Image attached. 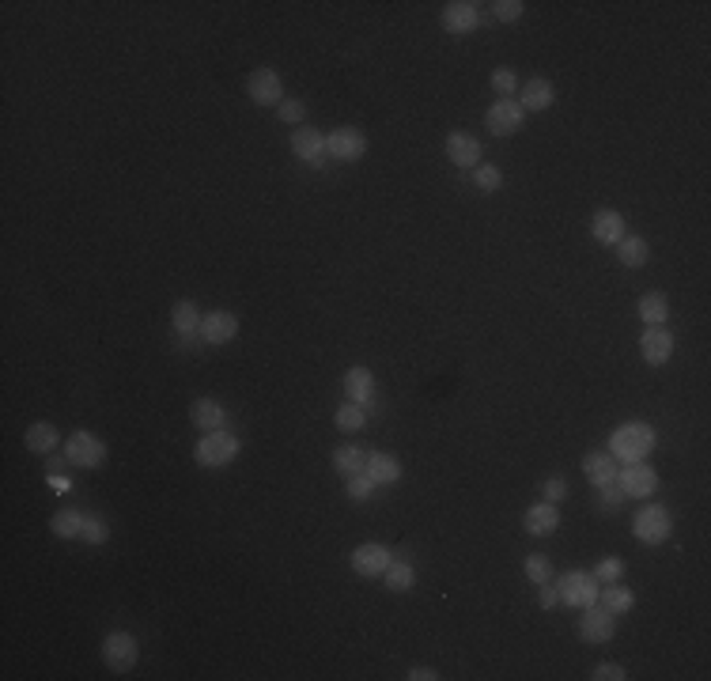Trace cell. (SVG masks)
I'll return each instance as SVG.
<instances>
[{"label":"cell","instance_id":"30bf717a","mask_svg":"<svg viewBox=\"0 0 711 681\" xmlns=\"http://www.w3.org/2000/svg\"><path fill=\"white\" fill-rule=\"evenodd\" d=\"M526 110L515 103V98H496V103L485 110V129L492 137H515L522 129Z\"/></svg>","mask_w":711,"mask_h":681},{"label":"cell","instance_id":"8fae6325","mask_svg":"<svg viewBox=\"0 0 711 681\" xmlns=\"http://www.w3.org/2000/svg\"><path fill=\"white\" fill-rule=\"evenodd\" d=\"M617 489L624 492V500H647V496L658 492V473L644 462H628L617 473Z\"/></svg>","mask_w":711,"mask_h":681},{"label":"cell","instance_id":"cb8c5ba5","mask_svg":"<svg viewBox=\"0 0 711 681\" xmlns=\"http://www.w3.org/2000/svg\"><path fill=\"white\" fill-rule=\"evenodd\" d=\"M552 98H556V88L549 80H541V76H533V80H526L519 88V107L522 110H533V114H541L552 107Z\"/></svg>","mask_w":711,"mask_h":681},{"label":"cell","instance_id":"9c48e42d","mask_svg":"<svg viewBox=\"0 0 711 681\" xmlns=\"http://www.w3.org/2000/svg\"><path fill=\"white\" fill-rule=\"evenodd\" d=\"M617 633V617L605 610V605H582V617H579V640L582 644H609Z\"/></svg>","mask_w":711,"mask_h":681},{"label":"cell","instance_id":"74e56055","mask_svg":"<svg viewBox=\"0 0 711 681\" xmlns=\"http://www.w3.org/2000/svg\"><path fill=\"white\" fill-rule=\"evenodd\" d=\"M492 91L500 95V98H515V91H519V76H515V68H496L492 72Z\"/></svg>","mask_w":711,"mask_h":681},{"label":"cell","instance_id":"277c9868","mask_svg":"<svg viewBox=\"0 0 711 681\" xmlns=\"http://www.w3.org/2000/svg\"><path fill=\"white\" fill-rule=\"evenodd\" d=\"M140 659V644L133 633H125V628H114V633L103 636V663L114 670V674H129Z\"/></svg>","mask_w":711,"mask_h":681},{"label":"cell","instance_id":"603a6c76","mask_svg":"<svg viewBox=\"0 0 711 681\" xmlns=\"http://www.w3.org/2000/svg\"><path fill=\"white\" fill-rule=\"evenodd\" d=\"M591 235L598 242H605V246H617L624 239V216L617 209H598L591 216Z\"/></svg>","mask_w":711,"mask_h":681},{"label":"cell","instance_id":"8d00e7d4","mask_svg":"<svg viewBox=\"0 0 711 681\" xmlns=\"http://www.w3.org/2000/svg\"><path fill=\"white\" fill-rule=\"evenodd\" d=\"M591 575L598 579V583H621V579H624V561L621 557H602Z\"/></svg>","mask_w":711,"mask_h":681},{"label":"cell","instance_id":"60d3db41","mask_svg":"<svg viewBox=\"0 0 711 681\" xmlns=\"http://www.w3.org/2000/svg\"><path fill=\"white\" fill-rule=\"evenodd\" d=\"M276 114H281V121H288V125H303V118H307V107H303V98H284L281 107H276Z\"/></svg>","mask_w":711,"mask_h":681},{"label":"cell","instance_id":"d590c367","mask_svg":"<svg viewBox=\"0 0 711 681\" xmlns=\"http://www.w3.org/2000/svg\"><path fill=\"white\" fill-rule=\"evenodd\" d=\"M345 481H348V485H345V496H348L352 503H367V500L375 496V489H378V485L371 481V477H367V473H356V477H345Z\"/></svg>","mask_w":711,"mask_h":681},{"label":"cell","instance_id":"d6a6232c","mask_svg":"<svg viewBox=\"0 0 711 681\" xmlns=\"http://www.w3.org/2000/svg\"><path fill=\"white\" fill-rule=\"evenodd\" d=\"M334 424L341 428V432H360V428L367 424V409L356 406V401H345V406L334 413Z\"/></svg>","mask_w":711,"mask_h":681},{"label":"cell","instance_id":"bcb514c9","mask_svg":"<svg viewBox=\"0 0 711 681\" xmlns=\"http://www.w3.org/2000/svg\"><path fill=\"white\" fill-rule=\"evenodd\" d=\"M405 677H409V681H436L439 674L436 670H431V666H413L409 674H405Z\"/></svg>","mask_w":711,"mask_h":681},{"label":"cell","instance_id":"b9f144b4","mask_svg":"<svg viewBox=\"0 0 711 681\" xmlns=\"http://www.w3.org/2000/svg\"><path fill=\"white\" fill-rule=\"evenodd\" d=\"M522 12H526L522 0H496V5H492V15L500 23H515V19H522Z\"/></svg>","mask_w":711,"mask_h":681},{"label":"cell","instance_id":"7402d4cb","mask_svg":"<svg viewBox=\"0 0 711 681\" xmlns=\"http://www.w3.org/2000/svg\"><path fill=\"white\" fill-rule=\"evenodd\" d=\"M345 397L367 409L371 401H375V375H371L367 367H360V364L348 367V371H345Z\"/></svg>","mask_w":711,"mask_h":681},{"label":"cell","instance_id":"3957f363","mask_svg":"<svg viewBox=\"0 0 711 681\" xmlns=\"http://www.w3.org/2000/svg\"><path fill=\"white\" fill-rule=\"evenodd\" d=\"M632 534L644 545H663L674 534V519L663 503H644V508L632 515Z\"/></svg>","mask_w":711,"mask_h":681},{"label":"cell","instance_id":"f6af8a7d","mask_svg":"<svg viewBox=\"0 0 711 681\" xmlns=\"http://www.w3.org/2000/svg\"><path fill=\"white\" fill-rule=\"evenodd\" d=\"M538 598H541V610H552L556 602H561V594H556V583L549 579V583H538Z\"/></svg>","mask_w":711,"mask_h":681},{"label":"cell","instance_id":"7bdbcfd3","mask_svg":"<svg viewBox=\"0 0 711 681\" xmlns=\"http://www.w3.org/2000/svg\"><path fill=\"white\" fill-rule=\"evenodd\" d=\"M621 503H624V492L617 489V481H613V485H602V489H598V508H602V511H617Z\"/></svg>","mask_w":711,"mask_h":681},{"label":"cell","instance_id":"83f0119b","mask_svg":"<svg viewBox=\"0 0 711 681\" xmlns=\"http://www.w3.org/2000/svg\"><path fill=\"white\" fill-rule=\"evenodd\" d=\"M334 469H337L341 477L364 473V469H367V450L356 447V443H341V447L334 450Z\"/></svg>","mask_w":711,"mask_h":681},{"label":"cell","instance_id":"ab89813d","mask_svg":"<svg viewBox=\"0 0 711 681\" xmlns=\"http://www.w3.org/2000/svg\"><path fill=\"white\" fill-rule=\"evenodd\" d=\"M568 481H564V477L561 473H552V477H545V485H541V496L549 500V503H556V508H561V503L568 500Z\"/></svg>","mask_w":711,"mask_h":681},{"label":"cell","instance_id":"e0dca14e","mask_svg":"<svg viewBox=\"0 0 711 681\" xmlns=\"http://www.w3.org/2000/svg\"><path fill=\"white\" fill-rule=\"evenodd\" d=\"M582 473H587V481L594 489H602V485H613L617 481L621 462L609 450H587V454H582Z\"/></svg>","mask_w":711,"mask_h":681},{"label":"cell","instance_id":"2e32d148","mask_svg":"<svg viewBox=\"0 0 711 681\" xmlns=\"http://www.w3.org/2000/svg\"><path fill=\"white\" fill-rule=\"evenodd\" d=\"M522 526H526V534H533V538H552L556 530H561V508L549 503V500L533 503V508H526V515H522Z\"/></svg>","mask_w":711,"mask_h":681},{"label":"cell","instance_id":"ba28073f","mask_svg":"<svg viewBox=\"0 0 711 681\" xmlns=\"http://www.w3.org/2000/svg\"><path fill=\"white\" fill-rule=\"evenodd\" d=\"M246 95L253 107H281L284 103V80L276 68H253L246 80Z\"/></svg>","mask_w":711,"mask_h":681},{"label":"cell","instance_id":"e575fe53","mask_svg":"<svg viewBox=\"0 0 711 681\" xmlns=\"http://www.w3.org/2000/svg\"><path fill=\"white\" fill-rule=\"evenodd\" d=\"M88 545H107L110 542V522L103 515H84V534H80Z\"/></svg>","mask_w":711,"mask_h":681},{"label":"cell","instance_id":"8992f818","mask_svg":"<svg viewBox=\"0 0 711 681\" xmlns=\"http://www.w3.org/2000/svg\"><path fill=\"white\" fill-rule=\"evenodd\" d=\"M598 587H602V583H598L591 572L575 568V572H564V575H561V583H556V594H561L564 605H575V610H582V605H594V602H598Z\"/></svg>","mask_w":711,"mask_h":681},{"label":"cell","instance_id":"5bb4252c","mask_svg":"<svg viewBox=\"0 0 711 681\" xmlns=\"http://www.w3.org/2000/svg\"><path fill=\"white\" fill-rule=\"evenodd\" d=\"M292 151H295V160H303L307 167H314V170H322L325 167V133H318V129H311V125H299V129L292 133Z\"/></svg>","mask_w":711,"mask_h":681},{"label":"cell","instance_id":"d4e9b609","mask_svg":"<svg viewBox=\"0 0 711 681\" xmlns=\"http://www.w3.org/2000/svg\"><path fill=\"white\" fill-rule=\"evenodd\" d=\"M375 485H397L401 481V462L397 454H386V450H371L367 454V469H364Z\"/></svg>","mask_w":711,"mask_h":681},{"label":"cell","instance_id":"52a82bcc","mask_svg":"<svg viewBox=\"0 0 711 681\" xmlns=\"http://www.w3.org/2000/svg\"><path fill=\"white\" fill-rule=\"evenodd\" d=\"M325 151H329V160H337V163H360L367 156V137H364V129H356V125H341V129L325 137Z\"/></svg>","mask_w":711,"mask_h":681},{"label":"cell","instance_id":"44dd1931","mask_svg":"<svg viewBox=\"0 0 711 681\" xmlns=\"http://www.w3.org/2000/svg\"><path fill=\"white\" fill-rule=\"evenodd\" d=\"M190 420L197 432H220V428H227V409L216 397H197L190 406Z\"/></svg>","mask_w":711,"mask_h":681},{"label":"cell","instance_id":"6da1fadb","mask_svg":"<svg viewBox=\"0 0 711 681\" xmlns=\"http://www.w3.org/2000/svg\"><path fill=\"white\" fill-rule=\"evenodd\" d=\"M654 447H658V432L647 420H628L609 432V454L617 462H644Z\"/></svg>","mask_w":711,"mask_h":681},{"label":"cell","instance_id":"4dcf8cb0","mask_svg":"<svg viewBox=\"0 0 711 681\" xmlns=\"http://www.w3.org/2000/svg\"><path fill=\"white\" fill-rule=\"evenodd\" d=\"M640 318L647 322V325H666V318H670V299L663 295V292H647L644 299H640Z\"/></svg>","mask_w":711,"mask_h":681},{"label":"cell","instance_id":"7c38bea8","mask_svg":"<svg viewBox=\"0 0 711 681\" xmlns=\"http://www.w3.org/2000/svg\"><path fill=\"white\" fill-rule=\"evenodd\" d=\"M390 561H394V552L386 545H378V542H364V545L352 549V572L364 575V579H383Z\"/></svg>","mask_w":711,"mask_h":681},{"label":"cell","instance_id":"f1b7e54d","mask_svg":"<svg viewBox=\"0 0 711 681\" xmlns=\"http://www.w3.org/2000/svg\"><path fill=\"white\" fill-rule=\"evenodd\" d=\"M647 258H651L647 239H640V235H624V239L617 242V262H621L624 269H640V265H647Z\"/></svg>","mask_w":711,"mask_h":681},{"label":"cell","instance_id":"ac0fdd59","mask_svg":"<svg viewBox=\"0 0 711 681\" xmlns=\"http://www.w3.org/2000/svg\"><path fill=\"white\" fill-rule=\"evenodd\" d=\"M239 337V318L232 311H209L201 322V341L205 345H227Z\"/></svg>","mask_w":711,"mask_h":681},{"label":"cell","instance_id":"484cf974","mask_svg":"<svg viewBox=\"0 0 711 681\" xmlns=\"http://www.w3.org/2000/svg\"><path fill=\"white\" fill-rule=\"evenodd\" d=\"M23 443H27L31 454H54L57 443H61V436H57V428L49 424V420H35L27 432H23Z\"/></svg>","mask_w":711,"mask_h":681},{"label":"cell","instance_id":"4fadbf2b","mask_svg":"<svg viewBox=\"0 0 711 681\" xmlns=\"http://www.w3.org/2000/svg\"><path fill=\"white\" fill-rule=\"evenodd\" d=\"M201 322H205V311H201L193 299H178L170 307V325H174V334L182 337L178 341L182 348H193V341H201Z\"/></svg>","mask_w":711,"mask_h":681},{"label":"cell","instance_id":"d6986e66","mask_svg":"<svg viewBox=\"0 0 711 681\" xmlns=\"http://www.w3.org/2000/svg\"><path fill=\"white\" fill-rule=\"evenodd\" d=\"M480 156H485V148H480L477 137H469V133H450L447 137V160L454 167L473 170V167H480Z\"/></svg>","mask_w":711,"mask_h":681},{"label":"cell","instance_id":"5b68a950","mask_svg":"<svg viewBox=\"0 0 711 681\" xmlns=\"http://www.w3.org/2000/svg\"><path fill=\"white\" fill-rule=\"evenodd\" d=\"M107 454H110V447L98 439V436H91V432H72L68 436V443H65V459H68V466H80V469H98L107 462Z\"/></svg>","mask_w":711,"mask_h":681},{"label":"cell","instance_id":"ee69618b","mask_svg":"<svg viewBox=\"0 0 711 681\" xmlns=\"http://www.w3.org/2000/svg\"><path fill=\"white\" fill-rule=\"evenodd\" d=\"M624 677H628V670L621 663H598L591 670V681H624Z\"/></svg>","mask_w":711,"mask_h":681},{"label":"cell","instance_id":"836d02e7","mask_svg":"<svg viewBox=\"0 0 711 681\" xmlns=\"http://www.w3.org/2000/svg\"><path fill=\"white\" fill-rule=\"evenodd\" d=\"M473 186H477V193H496L503 186V170L492 167V163L473 167Z\"/></svg>","mask_w":711,"mask_h":681},{"label":"cell","instance_id":"7a4b0ae2","mask_svg":"<svg viewBox=\"0 0 711 681\" xmlns=\"http://www.w3.org/2000/svg\"><path fill=\"white\" fill-rule=\"evenodd\" d=\"M239 450H242V439L235 432H205L193 450V459L197 466H205V469H223V466H232L239 459Z\"/></svg>","mask_w":711,"mask_h":681},{"label":"cell","instance_id":"1f68e13d","mask_svg":"<svg viewBox=\"0 0 711 681\" xmlns=\"http://www.w3.org/2000/svg\"><path fill=\"white\" fill-rule=\"evenodd\" d=\"M383 579H386V591L405 594V591H413V583H417V568L409 561H390V568L383 572Z\"/></svg>","mask_w":711,"mask_h":681},{"label":"cell","instance_id":"9a60e30c","mask_svg":"<svg viewBox=\"0 0 711 681\" xmlns=\"http://www.w3.org/2000/svg\"><path fill=\"white\" fill-rule=\"evenodd\" d=\"M640 356L651 367L670 364V356H674V334L666 330V325H647V334L640 337Z\"/></svg>","mask_w":711,"mask_h":681},{"label":"cell","instance_id":"ffe728a7","mask_svg":"<svg viewBox=\"0 0 711 681\" xmlns=\"http://www.w3.org/2000/svg\"><path fill=\"white\" fill-rule=\"evenodd\" d=\"M477 23H480V8L473 0H450L443 8V27L450 35H469V31H477Z\"/></svg>","mask_w":711,"mask_h":681},{"label":"cell","instance_id":"4316f807","mask_svg":"<svg viewBox=\"0 0 711 681\" xmlns=\"http://www.w3.org/2000/svg\"><path fill=\"white\" fill-rule=\"evenodd\" d=\"M598 605H605L609 614H628L632 605H636V594H632V587H624V583H602L598 587Z\"/></svg>","mask_w":711,"mask_h":681},{"label":"cell","instance_id":"f35d334b","mask_svg":"<svg viewBox=\"0 0 711 681\" xmlns=\"http://www.w3.org/2000/svg\"><path fill=\"white\" fill-rule=\"evenodd\" d=\"M526 579L530 583H549L552 579V564H549V557H541V552H533V557H526Z\"/></svg>","mask_w":711,"mask_h":681},{"label":"cell","instance_id":"f546056e","mask_svg":"<svg viewBox=\"0 0 711 681\" xmlns=\"http://www.w3.org/2000/svg\"><path fill=\"white\" fill-rule=\"evenodd\" d=\"M49 530H54V538H80L84 534V511H76V508H61L54 519H49Z\"/></svg>","mask_w":711,"mask_h":681}]
</instances>
